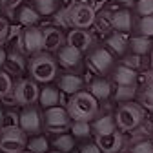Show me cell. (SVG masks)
Wrapping results in <instances>:
<instances>
[{
    "label": "cell",
    "mask_w": 153,
    "mask_h": 153,
    "mask_svg": "<svg viewBox=\"0 0 153 153\" xmlns=\"http://www.w3.org/2000/svg\"><path fill=\"white\" fill-rule=\"evenodd\" d=\"M71 153H75V151H71Z\"/></svg>",
    "instance_id": "cell-47"
},
{
    "label": "cell",
    "mask_w": 153,
    "mask_h": 153,
    "mask_svg": "<svg viewBox=\"0 0 153 153\" xmlns=\"http://www.w3.org/2000/svg\"><path fill=\"white\" fill-rule=\"evenodd\" d=\"M66 16L71 27H79V29L91 27L95 22L93 0H73L69 7L66 9Z\"/></svg>",
    "instance_id": "cell-2"
},
{
    "label": "cell",
    "mask_w": 153,
    "mask_h": 153,
    "mask_svg": "<svg viewBox=\"0 0 153 153\" xmlns=\"http://www.w3.org/2000/svg\"><path fill=\"white\" fill-rule=\"evenodd\" d=\"M26 148H27L31 153H48V149H49V142H48L46 137L38 135V137L31 139V140L26 144Z\"/></svg>",
    "instance_id": "cell-31"
},
{
    "label": "cell",
    "mask_w": 153,
    "mask_h": 153,
    "mask_svg": "<svg viewBox=\"0 0 153 153\" xmlns=\"http://www.w3.org/2000/svg\"><path fill=\"white\" fill-rule=\"evenodd\" d=\"M53 146L60 153H71L73 148H75V137L71 133H62V135H59L53 140Z\"/></svg>",
    "instance_id": "cell-25"
},
{
    "label": "cell",
    "mask_w": 153,
    "mask_h": 153,
    "mask_svg": "<svg viewBox=\"0 0 153 153\" xmlns=\"http://www.w3.org/2000/svg\"><path fill=\"white\" fill-rule=\"evenodd\" d=\"M53 153H60V151H53Z\"/></svg>",
    "instance_id": "cell-45"
},
{
    "label": "cell",
    "mask_w": 153,
    "mask_h": 153,
    "mask_svg": "<svg viewBox=\"0 0 153 153\" xmlns=\"http://www.w3.org/2000/svg\"><path fill=\"white\" fill-rule=\"evenodd\" d=\"M95 142L102 153H119L124 148V137L120 131H111L106 135H95Z\"/></svg>",
    "instance_id": "cell-11"
},
{
    "label": "cell",
    "mask_w": 153,
    "mask_h": 153,
    "mask_svg": "<svg viewBox=\"0 0 153 153\" xmlns=\"http://www.w3.org/2000/svg\"><path fill=\"white\" fill-rule=\"evenodd\" d=\"M151 119H153V115H151Z\"/></svg>",
    "instance_id": "cell-46"
},
{
    "label": "cell",
    "mask_w": 153,
    "mask_h": 153,
    "mask_svg": "<svg viewBox=\"0 0 153 153\" xmlns=\"http://www.w3.org/2000/svg\"><path fill=\"white\" fill-rule=\"evenodd\" d=\"M29 73L36 82H49L56 75V60L49 53H35L29 62Z\"/></svg>",
    "instance_id": "cell-4"
},
{
    "label": "cell",
    "mask_w": 153,
    "mask_h": 153,
    "mask_svg": "<svg viewBox=\"0 0 153 153\" xmlns=\"http://www.w3.org/2000/svg\"><path fill=\"white\" fill-rule=\"evenodd\" d=\"M18 2H20V0H0V7H2V9H11Z\"/></svg>",
    "instance_id": "cell-40"
},
{
    "label": "cell",
    "mask_w": 153,
    "mask_h": 153,
    "mask_svg": "<svg viewBox=\"0 0 153 153\" xmlns=\"http://www.w3.org/2000/svg\"><path fill=\"white\" fill-rule=\"evenodd\" d=\"M135 31H137L139 35L153 36V15L139 16V20H137V24H135Z\"/></svg>",
    "instance_id": "cell-29"
},
{
    "label": "cell",
    "mask_w": 153,
    "mask_h": 153,
    "mask_svg": "<svg viewBox=\"0 0 153 153\" xmlns=\"http://www.w3.org/2000/svg\"><path fill=\"white\" fill-rule=\"evenodd\" d=\"M6 56H7V53H6L2 48H0V68L4 66V62H6Z\"/></svg>",
    "instance_id": "cell-41"
},
{
    "label": "cell",
    "mask_w": 153,
    "mask_h": 153,
    "mask_svg": "<svg viewBox=\"0 0 153 153\" xmlns=\"http://www.w3.org/2000/svg\"><path fill=\"white\" fill-rule=\"evenodd\" d=\"M117 2H120V4H128V6H133L137 2V0H117Z\"/></svg>",
    "instance_id": "cell-42"
},
{
    "label": "cell",
    "mask_w": 153,
    "mask_h": 153,
    "mask_svg": "<svg viewBox=\"0 0 153 153\" xmlns=\"http://www.w3.org/2000/svg\"><path fill=\"white\" fill-rule=\"evenodd\" d=\"M89 93L93 95L97 102H106L113 97V88H111V82L102 79V76H97L89 82Z\"/></svg>",
    "instance_id": "cell-18"
},
{
    "label": "cell",
    "mask_w": 153,
    "mask_h": 153,
    "mask_svg": "<svg viewBox=\"0 0 153 153\" xmlns=\"http://www.w3.org/2000/svg\"><path fill=\"white\" fill-rule=\"evenodd\" d=\"M38 95H40V89L36 86V80L31 79H22L15 86V100L22 106H31L38 100Z\"/></svg>",
    "instance_id": "cell-7"
},
{
    "label": "cell",
    "mask_w": 153,
    "mask_h": 153,
    "mask_svg": "<svg viewBox=\"0 0 153 153\" xmlns=\"http://www.w3.org/2000/svg\"><path fill=\"white\" fill-rule=\"evenodd\" d=\"M38 100H40V106L42 108H55V106H59L60 102V91L53 88V86H48L40 91V95H38Z\"/></svg>",
    "instance_id": "cell-23"
},
{
    "label": "cell",
    "mask_w": 153,
    "mask_h": 153,
    "mask_svg": "<svg viewBox=\"0 0 153 153\" xmlns=\"http://www.w3.org/2000/svg\"><path fill=\"white\" fill-rule=\"evenodd\" d=\"M128 49L135 55L140 56H148L153 53V36L148 35H133L129 40H128Z\"/></svg>",
    "instance_id": "cell-17"
},
{
    "label": "cell",
    "mask_w": 153,
    "mask_h": 153,
    "mask_svg": "<svg viewBox=\"0 0 153 153\" xmlns=\"http://www.w3.org/2000/svg\"><path fill=\"white\" fill-rule=\"evenodd\" d=\"M137 95V86H117L113 91V99L117 102H131V99Z\"/></svg>",
    "instance_id": "cell-27"
},
{
    "label": "cell",
    "mask_w": 153,
    "mask_h": 153,
    "mask_svg": "<svg viewBox=\"0 0 153 153\" xmlns=\"http://www.w3.org/2000/svg\"><path fill=\"white\" fill-rule=\"evenodd\" d=\"M111 15H113V11H109V9H100L99 13L95 11V22L93 24H97L99 31H104V33L111 31Z\"/></svg>",
    "instance_id": "cell-26"
},
{
    "label": "cell",
    "mask_w": 153,
    "mask_h": 153,
    "mask_svg": "<svg viewBox=\"0 0 153 153\" xmlns=\"http://www.w3.org/2000/svg\"><path fill=\"white\" fill-rule=\"evenodd\" d=\"M44 120H46V126L49 131H66L71 126V117H69L68 109L59 108V106L48 108L46 115H44Z\"/></svg>",
    "instance_id": "cell-8"
},
{
    "label": "cell",
    "mask_w": 153,
    "mask_h": 153,
    "mask_svg": "<svg viewBox=\"0 0 153 153\" xmlns=\"http://www.w3.org/2000/svg\"><path fill=\"white\" fill-rule=\"evenodd\" d=\"M144 59H146V56H140V55H135V53L129 51V53H126V55L122 56V64H126V66L133 68L135 71H139V69H144V68H146Z\"/></svg>",
    "instance_id": "cell-32"
},
{
    "label": "cell",
    "mask_w": 153,
    "mask_h": 153,
    "mask_svg": "<svg viewBox=\"0 0 153 153\" xmlns=\"http://www.w3.org/2000/svg\"><path fill=\"white\" fill-rule=\"evenodd\" d=\"M56 53H59V55H56V59H59V62L64 68H68V69L80 68V64H82V53L76 49V48H73L69 44H64Z\"/></svg>",
    "instance_id": "cell-15"
},
{
    "label": "cell",
    "mask_w": 153,
    "mask_h": 153,
    "mask_svg": "<svg viewBox=\"0 0 153 153\" xmlns=\"http://www.w3.org/2000/svg\"><path fill=\"white\" fill-rule=\"evenodd\" d=\"M59 88L64 93H68V95H75V93L82 91L84 79L79 76V75H75V73H66V75H62L59 79Z\"/></svg>",
    "instance_id": "cell-21"
},
{
    "label": "cell",
    "mask_w": 153,
    "mask_h": 153,
    "mask_svg": "<svg viewBox=\"0 0 153 153\" xmlns=\"http://www.w3.org/2000/svg\"><path fill=\"white\" fill-rule=\"evenodd\" d=\"M20 153H31V151H20Z\"/></svg>",
    "instance_id": "cell-44"
},
{
    "label": "cell",
    "mask_w": 153,
    "mask_h": 153,
    "mask_svg": "<svg viewBox=\"0 0 153 153\" xmlns=\"http://www.w3.org/2000/svg\"><path fill=\"white\" fill-rule=\"evenodd\" d=\"M2 119H4V111L0 109V126H2Z\"/></svg>",
    "instance_id": "cell-43"
},
{
    "label": "cell",
    "mask_w": 153,
    "mask_h": 153,
    "mask_svg": "<svg viewBox=\"0 0 153 153\" xmlns=\"http://www.w3.org/2000/svg\"><path fill=\"white\" fill-rule=\"evenodd\" d=\"M27 144L26 133L20 129V126L16 128H2L0 131V149L4 153H20L24 151Z\"/></svg>",
    "instance_id": "cell-5"
},
{
    "label": "cell",
    "mask_w": 153,
    "mask_h": 153,
    "mask_svg": "<svg viewBox=\"0 0 153 153\" xmlns=\"http://www.w3.org/2000/svg\"><path fill=\"white\" fill-rule=\"evenodd\" d=\"M133 9L139 16H148L153 15V0H137L133 4Z\"/></svg>",
    "instance_id": "cell-35"
},
{
    "label": "cell",
    "mask_w": 153,
    "mask_h": 153,
    "mask_svg": "<svg viewBox=\"0 0 153 153\" xmlns=\"http://www.w3.org/2000/svg\"><path fill=\"white\" fill-rule=\"evenodd\" d=\"M88 62H89V66L97 71V73L106 75L115 66V56L104 46H99V48H91L88 51Z\"/></svg>",
    "instance_id": "cell-6"
},
{
    "label": "cell",
    "mask_w": 153,
    "mask_h": 153,
    "mask_svg": "<svg viewBox=\"0 0 153 153\" xmlns=\"http://www.w3.org/2000/svg\"><path fill=\"white\" fill-rule=\"evenodd\" d=\"M20 22L24 24V26H35L36 22H38V13L35 11V9H31V7H24L22 11H20Z\"/></svg>",
    "instance_id": "cell-36"
},
{
    "label": "cell",
    "mask_w": 153,
    "mask_h": 153,
    "mask_svg": "<svg viewBox=\"0 0 153 153\" xmlns=\"http://www.w3.org/2000/svg\"><path fill=\"white\" fill-rule=\"evenodd\" d=\"M4 68H6V71L11 73V75H22L24 69H26V64H24V59H22V56L13 51V53H9V55L6 56Z\"/></svg>",
    "instance_id": "cell-24"
},
{
    "label": "cell",
    "mask_w": 153,
    "mask_h": 153,
    "mask_svg": "<svg viewBox=\"0 0 153 153\" xmlns=\"http://www.w3.org/2000/svg\"><path fill=\"white\" fill-rule=\"evenodd\" d=\"M135 97L139 99L142 108L153 109V73H148L144 76L142 84L137 88V95H135Z\"/></svg>",
    "instance_id": "cell-20"
},
{
    "label": "cell",
    "mask_w": 153,
    "mask_h": 153,
    "mask_svg": "<svg viewBox=\"0 0 153 153\" xmlns=\"http://www.w3.org/2000/svg\"><path fill=\"white\" fill-rule=\"evenodd\" d=\"M68 113L71 120H84L89 122L97 117L99 113V102L89 91H79L69 97L68 102Z\"/></svg>",
    "instance_id": "cell-1"
},
{
    "label": "cell",
    "mask_w": 153,
    "mask_h": 153,
    "mask_svg": "<svg viewBox=\"0 0 153 153\" xmlns=\"http://www.w3.org/2000/svg\"><path fill=\"white\" fill-rule=\"evenodd\" d=\"M66 44H69V46L76 48L80 53H84V51H89V49H91V46H93V36H91V33L86 31V29L75 27V29H71V31L68 33Z\"/></svg>",
    "instance_id": "cell-14"
},
{
    "label": "cell",
    "mask_w": 153,
    "mask_h": 153,
    "mask_svg": "<svg viewBox=\"0 0 153 153\" xmlns=\"http://www.w3.org/2000/svg\"><path fill=\"white\" fill-rule=\"evenodd\" d=\"M111 29L119 33H129L133 29V15L129 9H117L111 15Z\"/></svg>",
    "instance_id": "cell-19"
},
{
    "label": "cell",
    "mask_w": 153,
    "mask_h": 153,
    "mask_svg": "<svg viewBox=\"0 0 153 153\" xmlns=\"http://www.w3.org/2000/svg\"><path fill=\"white\" fill-rule=\"evenodd\" d=\"M22 40V51L26 53H40L42 48V29L36 26H29L20 33Z\"/></svg>",
    "instance_id": "cell-9"
},
{
    "label": "cell",
    "mask_w": 153,
    "mask_h": 153,
    "mask_svg": "<svg viewBox=\"0 0 153 153\" xmlns=\"http://www.w3.org/2000/svg\"><path fill=\"white\" fill-rule=\"evenodd\" d=\"M129 153H153V140L149 139L135 140L129 148Z\"/></svg>",
    "instance_id": "cell-34"
},
{
    "label": "cell",
    "mask_w": 153,
    "mask_h": 153,
    "mask_svg": "<svg viewBox=\"0 0 153 153\" xmlns=\"http://www.w3.org/2000/svg\"><path fill=\"white\" fill-rule=\"evenodd\" d=\"M16 126H18V115H15V113H4L2 128H16Z\"/></svg>",
    "instance_id": "cell-37"
},
{
    "label": "cell",
    "mask_w": 153,
    "mask_h": 153,
    "mask_svg": "<svg viewBox=\"0 0 153 153\" xmlns=\"http://www.w3.org/2000/svg\"><path fill=\"white\" fill-rule=\"evenodd\" d=\"M56 7H59V2H56V0H36L35 2V11L38 15H44V16L53 15L56 11Z\"/></svg>",
    "instance_id": "cell-30"
},
{
    "label": "cell",
    "mask_w": 153,
    "mask_h": 153,
    "mask_svg": "<svg viewBox=\"0 0 153 153\" xmlns=\"http://www.w3.org/2000/svg\"><path fill=\"white\" fill-rule=\"evenodd\" d=\"M144 108L135 102H122L115 113V122L120 131H133L144 122Z\"/></svg>",
    "instance_id": "cell-3"
},
{
    "label": "cell",
    "mask_w": 153,
    "mask_h": 153,
    "mask_svg": "<svg viewBox=\"0 0 153 153\" xmlns=\"http://www.w3.org/2000/svg\"><path fill=\"white\" fill-rule=\"evenodd\" d=\"M117 129V122H115V115H100L93 120L91 124V131L95 135H106Z\"/></svg>",
    "instance_id": "cell-22"
},
{
    "label": "cell",
    "mask_w": 153,
    "mask_h": 153,
    "mask_svg": "<svg viewBox=\"0 0 153 153\" xmlns=\"http://www.w3.org/2000/svg\"><path fill=\"white\" fill-rule=\"evenodd\" d=\"M80 153H102V151L97 146V142H88V144L80 146Z\"/></svg>",
    "instance_id": "cell-39"
},
{
    "label": "cell",
    "mask_w": 153,
    "mask_h": 153,
    "mask_svg": "<svg viewBox=\"0 0 153 153\" xmlns=\"http://www.w3.org/2000/svg\"><path fill=\"white\" fill-rule=\"evenodd\" d=\"M66 44V36L60 27L42 29V48L46 51H59Z\"/></svg>",
    "instance_id": "cell-16"
},
{
    "label": "cell",
    "mask_w": 153,
    "mask_h": 153,
    "mask_svg": "<svg viewBox=\"0 0 153 153\" xmlns=\"http://www.w3.org/2000/svg\"><path fill=\"white\" fill-rule=\"evenodd\" d=\"M104 48L113 56H120V59L129 51L128 49V38L122 33H119V31H111V33L106 35V38H104Z\"/></svg>",
    "instance_id": "cell-13"
},
{
    "label": "cell",
    "mask_w": 153,
    "mask_h": 153,
    "mask_svg": "<svg viewBox=\"0 0 153 153\" xmlns=\"http://www.w3.org/2000/svg\"><path fill=\"white\" fill-rule=\"evenodd\" d=\"M111 80L117 86H137L139 80V71H135L133 68L126 66V64H115L113 69L109 71Z\"/></svg>",
    "instance_id": "cell-10"
},
{
    "label": "cell",
    "mask_w": 153,
    "mask_h": 153,
    "mask_svg": "<svg viewBox=\"0 0 153 153\" xmlns=\"http://www.w3.org/2000/svg\"><path fill=\"white\" fill-rule=\"evenodd\" d=\"M69 129H71V135L76 139H86L91 135V124L84 122V120H73Z\"/></svg>",
    "instance_id": "cell-28"
},
{
    "label": "cell",
    "mask_w": 153,
    "mask_h": 153,
    "mask_svg": "<svg viewBox=\"0 0 153 153\" xmlns=\"http://www.w3.org/2000/svg\"><path fill=\"white\" fill-rule=\"evenodd\" d=\"M18 126H20V129L26 133H38L42 129V117H40V113H38L35 108H26L22 113H20V117H18Z\"/></svg>",
    "instance_id": "cell-12"
},
{
    "label": "cell",
    "mask_w": 153,
    "mask_h": 153,
    "mask_svg": "<svg viewBox=\"0 0 153 153\" xmlns=\"http://www.w3.org/2000/svg\"><path fill=\"white\" fill-rule=\"evenodd\" d=\"M13 91V79L7 71L0 69V99H6Z\"/></svg>",
    "instance_id": "cell-33"
},
{
    "label": "cell",
    "mask_w": 153,
    "mask_h": 153,
    "mask_svg": "<svg viewBox=\"0 0 153 153\" xmlns=\"http://www.w3.org/2000/svg\"><path fill=\"white\" fill-rule=\"evenodd\" d=\"M9 31H11V27L7 24V20L4 16H0V42H4L6 38L9 36Z\"/></svg>",
    "instance_id": "cell-38"
}]
</instances>
